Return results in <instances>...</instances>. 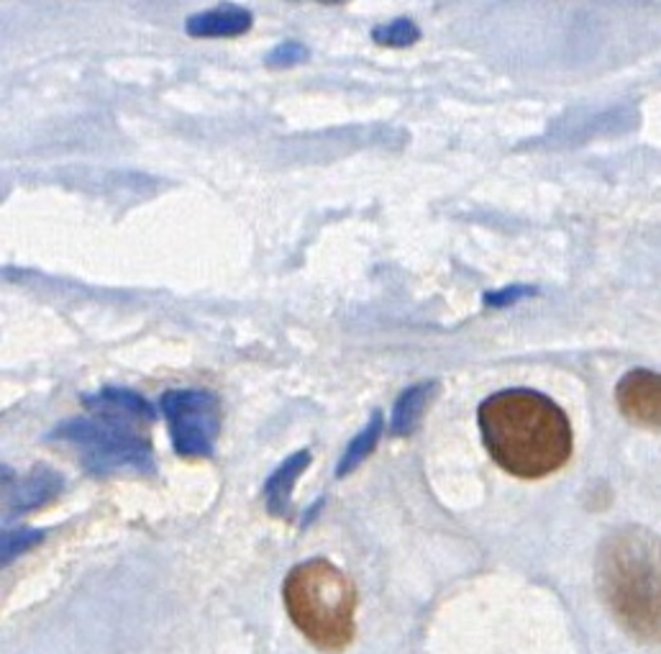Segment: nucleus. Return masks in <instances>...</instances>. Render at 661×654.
<instances>
[{
  "mask_svg": "<svg viewBox=\"0 0 661 654\" xmlns=\"http://www.w3.org/2000/svg\"><path fill=\"white\" fill-rule=\"evenodd\" d=\"M308 60V46L303 42H297V39H288V42H282L280 46H274V50L264 57L267 67H293L301 65V62Z\"/></svg>",
  "mask_w": 661,
  "mask_h": 654,
  "instance_id": "obj_14",
  "label": "nucleus"
},
{
  "mask_svg": "<svg viewBox=\"0 0 661 654\" xmlns=\"http://www.w3.org/2000/svg\"><path fill=\"white\" fill-rule=\"evenodd\" d=\"M477 424L495 464L516 478H546L562 470L572 457L570 419L539 390L492 393L479 404Z\"/></svg>",
  "mask_w": 661,
  "mask_h": 654,
  "instance_id": "obj_1",
  "label": "nucleus"
},
{
  "mask_svg": "<svg viewBox=\"0 0 661 654\" xmlns=\"http://www.w3.org/2000/svg\"><path fill=\"white\" fill-rule=\"evenodd\" d=\"M311 464V452L301 449V452L290 454L278 470L272 472L270 480L264 483V501L272 516H290V495H293L295 480L303 475V470Z\"/></svg>",
  "mask_w": 661,
  "mask_h": 654,
  "instance_id": "obj_9",
  "label": "nucleus"
},
{
  "mask_svg": "<svg viewBox=\"0 0 661 654\" xmlns=\"http://www.w3.org/2000/svg\"><path fill=\"white\" fill-rule=\"evenodd\" d=\"M537 290L533 288H525V286H510L506 290H500V293H487L485 296V303L487 305H495V309H502V305H510L516 301H521V298L525 296H533Z\"/></svg>",
  "mask_w": 661,
  "mask_h": 654,
  "instance_id": "obj_16",
  "label": "nucleus"
},
{
  "mask_svg": "<svg viewBox=\"0 0 661 654\" xmlns=\"http://www.w3.org/2000/svg\"><path fill=\"white\" fill-rule=\"evenodd\" d=\"M382 427H384L382 411H375L372 416H369L367 427L361 429L359 435L349 441V447L344 449V457L336 464V478H346L351 470H357L359 464L375 452L377 441H380V437H382Z\"/></svg>",
  "mask_w": 661,
  "mask_h": 654,
  "instance_id": "obj_12",
  "label": "nucleus"
},
{
  "mask_svg": "<svg viewBox=\"0 0 661 654\" xmlns=\"http://www.w3.org/2000/svg\"><path fill=\"white\" fill-rule=\"evenodd\" d=\"M282 601L297 632L328 654L344 652L357 634V588L328 559H305L282 582Z\"/></svg>",
  "mask_w": 661,
  "mask_h": 654,
  "instance_id": "obj_3",
  "label": "nucleus"
},
{
  "mask_svg": "<svg viewBox=\"0 0 661 654\" xmlns=\"http://www.w3.org/2000/svg\"><path fill=\"white\" fill-rule=\"evenodd\" d=\"M436 388L438 385L434 380L411 385V388H408L403 396L395 400V411H392V424H390L392 437H411L413 435Z\"/></svg>",
  "mask_w": 661,
  "mask_h": 654,
  "instance_id": "obj_10",
  "label": "nucleus"
},
{
  "mask_svg": "<svg viewBox=\"0 0 661 654\" xmlns=\"http://www.w3.org/2000/svg\"><path fill=\"white\" fill-rule=\"evenodd\" d=\"M251 13L241 6H224L216 11L195 13L185 21V31L195 39H210V36H241L251 29Z\"/></svg>",
  "mask_w": 661,
  "mask_h": 654,
  "instance_id": "obj_8",
  "label": "nucleus"
},
{
  "mask_svg": "<svg viewBox=\"0 0 661 654\" xmlns=\"http://www.w3.org/2000/svg\"><path fill=\"white\" fill-rule=\"evenodd\" d=\"M654 542L643 529H620L597 555V586L613 617L636 640L661 642V575Z\"/></svg>",
  "mask_w": 661,
  "mask_h": 654,
  "instance_id": "obj_2",
  "label": "nucleus"
},
{
  "mask_svg": "<svg viewBox=\"0 0 661 654\" xmlns=\"http://www.w3.org/2000/svg\"><path fill=\"white\" fill-rule=\"evenodd\" d=\"M59 491H62V478L57 475V472L46 470V468H36L19 487H13L11 508L15 511V514H23V511H31V508L42 506V503H46V501H52Z\"/></svg>",
  "mask_w": 661,
  "mask_h": 654,
  "instance_id": "obj_11",
  "label": "nucleus"
},
{
  "mask_svg": "<svg viewBox=\"0 0 661 654\" xmlns=\"http://www.w3.org/2000/svg\"><path fill=\"white\" fill-rule=\"evenodd\" d=\"M620 414L636 427L661 429V375L651 369H631L616 388Z\"/></svg>",
  "mask_w": 661,
  "mask_h": 654,
  "instance_id": "obj_6",
  "label": "nucleus"
},
{
  "mask_svg": "<svg viewBox=\"0 0 661 654\" xmlns=\"http://www.w3.org/2000/svg\"><path fill=\"white\" fill-rule=\"evenodd\" d=\"M52 441L75 447L83 468L96 475H106L113 470H141L154 472L152 444L139 435L137 427L129 424L100 419H69L59 424L50 435Z\"/></svg>",
  "mask_w": 661,
  "mask_h": 654,
  "instance_id": "obj_4",
  "label": "nucleus"
},
{
  "mask_svg": "<svg viewBox=\"0 0 661 654\" xmlns=\"http://www.w3.org/2000/svg\"><path fill=\"white\" fill-rule=\"evenodd\" d=\"M160 408L170 424L172 447L185 460L214 454L220 429L218 396L203 388H175L162 393Z\"/></svg>",
  "mask_w": 661,
  "mask_h": 654,
  "instance_id": "obj_5",
  "label": "nucleus"
},
{
  "mask_svg": "<svg viewBox=\"0 0 661 654\" xmlns=\"http://www.w3.org/2000/svg\"><path fill=\"white\" fill-rule=\"evenodd\" d=\"M372 39L382 46H413L421 39V29L411 19H395L372 29Z\"/></svg>",
  "mask_w": 661,
  "mask_h": 654,
  "instance_id": "obj_13",
  "label": "nucleus"
},
{
  "mask_svg": "<svg viewBox=\"0 0 661 654\" xmlns=\"http://www.w3.org/2000/svg\"><path fill=\"white\" fill-rule=\"evenodd\" d=\"M39 542H44V532H34V529H13L6 532L3 537V565L11 562L21 555V551H29L31 547H36Z\"/></svg>",
  "mask_w": 661,
  "mask_h": 654,
  "instance_id": "obj_15",
  "label": "nucleus"
},
{
  "mask_svg": "<svg viewBox=\"0 0 661 654\" xmlns=\"http://www.w3.org/2000/svg\"><path fill=\"white\" fill-rule=\"evenodd\" d=\"M83 404L88 406V411L93 416H100V419H110V421H121L129 424V427H149L154 424L156 411L152 404L139 393H133L129 388H104L98 393H88L83 396Z\"/></svg>",
  "mask_w": 661,
  "mask_h": 654,
  "instance_id": "obj_7",
  "label": "nucleus"
}]
</instances>
